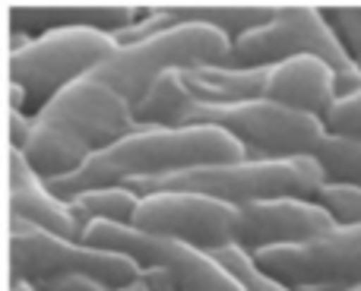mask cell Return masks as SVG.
I'll return each instance as SVG.
<instances>
[{"label":"cell","mask_w":361,"mask_h":291,"mask_svg":"<svg viewBox=\"0 0 361 291\" xmlns=\"http://www.w3.org/2000/svg\"><path fill=\"white\" fill-rule=\"evenodd\" d=\"M6 174H10V222L32 225V228L70 237V241H82L70 203L51 190L48 180L29 165L25 152L19 149L6 152Z\"/></svg>","instance_id":"obj_14"},{"label":"cell","mask_w":361,"mask_h":291,"mask_svg":"<svg viewBox=\"0 0 361 291\" xmlns=\"http://www.w3.org/2000/svg\"><path fill=\"white\" fill-rule=\"evenodd\" d=\"M29 133H32V118H25L23 111H13L10 108V149L23 152L25 143H29Z\"/></svg>","instance_id":"obj_23"},{"label":"cell","mask_w":361,"mask_h":291,"mask_svg":"<svg viewBox=\"0 0 361 291\" xmlns=\"http://www.w3.org/2000/svg\"><path fill=\"white\" fill-rule=\"evenodd\" d=\"M324 13L330 19L333 32L339 35V42H343L345 54L361 70V6H352V10H324Z\"/></svg>","instance_id":"obj_21"},{"label":"cell","mask_w":361,"mask_h":291,"mask_svg":"<svg viewBox=\"0 0 361 291\" xmlns=\"http://www.w3.org/2000/svg\"><path fill=\"white\" fill-rule=\"evenodd\" d=\"M254 260L292 291H352L361 285V222H339L330 235L295 247L260 250Z\"/></svg>","instance_id":"obj_11"},{"label":"cell","mask_w":361,"mask_h":291,"mask_svg":"<svg viewBox=\"0 0 361 291\" xmlns=\"http://www.w3.org/2000/svg\"><path fill=\"white\" fill-rule=\"evenodd\" d=\"M301 54H317L336 70L339 99L361 92V70L345 54L326 13L317 10V6H286L267 25L244 32L241 38L231 42L225 67L267 70L273 63H282L288 57H301Z\"/></svg>","instance_id":"obj_6"},{"label":"cell","mask_w":361,"mask_h":291,"mask_svg":"<svg viewBox=\"0 0 361 291\" xmlns=\"http://www.w3.org/2000/svg\"><path fill=\"white\" fill-rule=\"evenodd\" d=\"M314 159H317L320 168H324L326 184L355 187V190H361V143L326 137Z\"/></svg>","instance_id":"obj_18"},{"label":"cell","mask_w":361,"mask_h":291,"mask_svg":"<svg viewBox=\"0 0 361 291\" xmlns=\"http://www.w3.org/2000/svg\"><path fill=\"white\" fill-rule=\"evenodd\" d=\"M190 124H212L228 130L241 143L244 155L257 161L273 159H314L326 140L324 120L282 108L269 99L238 101L200 111Z\"/></svg>","instance_id":"obj_8"},{"label":"cell","mask_w":361,"mask_h":291,"mask_svg":"<svg viewBox=\"0 0 361 291\" xmlns=\"http://www.w3.org/2000/svg\"><path fill=\"white\" fill-rule=\"evenodd\" d=\"M324 127H326V137L361 143V92L343 95V99L333 105V111L326 114Z\"/></svg>","instance_id":"obj_20"},{"label":"cell","mask_w":361,"mask_h":291,"mask_svg":"<svg viewBox=\"0 0 361 291\" xmlns=\"http://www.w3.org/2000/svg\"><path fill=\"white\" fill-rule=\"evenodd\" d=\"M352 291H361V285H358V288H352Z\"/></svg>","instance_id":"obj_26"},{"label":"cell","mask_w":361,"mask_h":291,"mask_svg":"<svg viewBox=\"0 0 361 291\" xmlns=\"http://www.w3.org/2000/svg\"><path fill=\"white\" fill-rule=\"evenodd\" d=\"M320 203L333 212L343 225H355L361 222V190L355 187H339V184H326L320 190Z\"/></svg>","instance_id":"obj_22"},{"label":"cell","mask_w":361,"mask_h":291,"mask_svg":"<svg viewBox=\"0 0 361 291\" xmlns=\"http://www.w3.org/2000/svg\"><path fill=\"white\" fill-rule=\"evenodd\" d=\"M38 291H111V288L99 285V282H92V279H82V275H73V279L54 282V285H48V288H38Z\"/></svg>","instance_id":"obj_24"},{"label":"cell","mask_w":361,"mask_h":291,"mask_svg":"<svg viewBox=\"0 0 361 291\" xmlns=\"http://www.w3.org/2000/svg\"><path fill=\"white\" fill-rule=\"evenodd\" d=\"M82 244L99 250H114L130 260H137L143 269H159L171 279L178 291H244V285L206 250H197L190 244L171 241V237L146 235L133 225H111L99 222L86 228Z\"/></svg>","instance_id":"obj_10"},{"label":"cell","mask_w":361,"mask_h":291,"mask_svg":"<svg viewBox=\"0 0 361 291\" xmlns=\"http://www.w3.org/2000/svg\"><path fill=\"white\" fill-rule=\"evenodd\" d=\"M70 209H73V218L80 225V231L86 235V228L99 222H111V225H133L137 218V209L143 203L133 187L118 184V187H92V190L76 193L73 199H67Z\"/></svg>","instance_id":"obj_17"},{"label":"cell","mask_w":361,"mask_h":291,"mask_svg":"<svg viewBox=\"0 0 361 291\" xmlns=\"http://www.w3.org/2000/svg\"><path fill=\"white\" fill-rule=\"evenodd\" d=\"M263 89H267V70H231V67L171 70L156 82V89L137 108V124L187 127L206 108L263 99Z\"/></svg>","instance_id":"obj_9"},{"label":"cell","mask_w":361,"mask_h":291,"mask_svg":"<svg viewBox=\"0 0 361 291\" xmlns=\"http://www.w3.org/2000/svg\"><path fill=\"white\" fill-rule=\"evenodd\" d=\"M73 275L118 291L133 285L143 275V266L114 250H99L82 241L48 235L32 225L10 222V285L25 282L35 288H48Z\"/></svg>","instance_id":"obj_7"},{"label":"cell","mask_w":361,"mask_h":291,"mask_svg":"<svg viewBox=\"0 0 361 291\" xmlns=\"http://www.w3.org/2000/svg\"><path fill=\"white\" fill-rule=\"evenodd\" d=\"M133 127L137 108L111 82L86 76L32 118V133L23 152L44 180H61L124 140Z\"/></svg>","instance_id":"obj_2"},{"label":"cell","mask_w":361,"mask_h":291,"mask_svg":"<svg viewBox=\"0 0 361 291\" xmlns=\"http://www.w3.org/2000/svg\"><path fill=\"white\" fill-rule=\"evenodd\" d=\"M228 51L231 38L212 25L171 23L152 38L121 44L118 54L92 76L111 82L133 108H140L165 73L190 67H225Z\"/></svg>","instance_id":"obj_5"},{"label":"cell","mask_w":361,"mask_h":291,"mask_svg":"<svg viewBox=\"0 0 361 291\" xmlns=\"http://www.w3.org/2000/svg\"><path fill=\"white\" fill-rule=\"evenodd\" d=\"M336 225L339 218L320 199H263L238 209L235 244L247 254H260L269 247H295L330 235Z\"/></svg>","instance_id":"obj_13"},{"label":"cell","mask_w":361,"mask_h":291,"mask_svg":"<svg viewBox=\"0 0 361 291\" xmlns=\"http://www.w3.org/2000/svg\"><path fill=\"white\" fill-rule=\"evenodd\" d=\"M241 159H247L241 143L222 127L137 124L124 140H118L105 152L89 159L76 174L61 180H48V187L61 199H73L76 193L92 190V187L133 184V180L165 178V174L190 171V168H206V165H228V161H241Z\"/></svg>","instance_id":"obj_1"},{"label":"cell","mask_w":361,"mask_h":291,"mask_svg":"<svg viewBox=\"0 0 361 291\" xmlns=\"http://www.w3.org/2000/svg\"><path fill=\"white\" fill-rule=\"evenodd\" d=\"M143 16L146 10L140 6H6V23H10L13 38H38L67 29H95L121 35L133 29Z\"/></svg>","instance_id":"obj_16"},{"label":"cell","mask_w":361,"mask_h":291,"mask_svg":"<svg viewBox=\"0 0 361 291\" xmlns=\"http://www.w3.org/2000/svg\"><path fill=\"white\" fill-rule=\"evenodd\" d=\"M10 291H38L35 285H25V282H13Z\"/></svg>","instance_id":"obj_25"},{"label":"cell","mask_w":361,"mask_h":291,"mask_svg":"<svg viewBox=\"0 0 361 291\" xmlns=\"http://www.w3.org/2000/svg\"><path fill=\"white\" fill-rule=\"evenodd\" d=\"M263 99L276 101L282 108H292V111L311 114L317 120H326V114L339 101L336 70L317 54L288 57V61L267 67Z\"/></svg>","instance_id":"obj_15"},{"label":"cell","mask_w":361,"mask_h":291,"mask_svg":"<svg viewBox=\"0 0 361 291\" xmlns=\"http://www.w3.org/2000/svg\"><path fill=\"white\" fill-rule=\"evenodd\" d=\"M133 190L140 197L149 193H203V197L222 199L231 206H250L263 203V199H317L320 190L326 187V174L317 159H273V161H257L241 159L228 161V165H206L190 168V171L165 174V178L149 180H133Z\"/></svg>","instance_id":"obj_3"},{"label":"cell","mask_w":361,"mask_h":291,"mask_svg":"<svg viewBox=\"0 0 361 291\" xmlns=\"http://www.w3.org/2000/svg\"><path fill=\"white\" fill-rule=\"evenodd\" d=\"M121 51L118 38L95 29L48 32L38 38H25L10 51V86L23 89L25 118H38L63 89L86 76L99 73Z\"/></svg>","instance_id":"obj_4"},{"label":"cell","mask_w":361,"mask_h":291,"mask_svg":"<svg viewBox=\"0 0 361 291\" xmlns=\"http://www.w3.org/2000/svg\"><path fill=\"white\" fill-rule=\"evenodd\" d=\"M133 228L219 254L238 237V206L203 193H149L140 203Z\"/></svg>","instance_id":"obj_12"},{"label":"cell","mask_w":361,"mask_h":291,"mask_svg":"<svg viewBox=\"0 0 361 291\" xmlns=\"http://www.w3.org/2000/svg\"><path fill=\"white\" fill-rule=\"evenodd\" d=\"M212 256H216V260L222 263L238 282H241L244 291H292V288L282 285V282H276L269 273H263L260 263L254 260V254L241 250L238 244H231V247L219 250V254H212Z\"/></svg>","instance_id":"obj_19"}]
</instances>
